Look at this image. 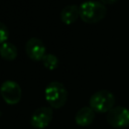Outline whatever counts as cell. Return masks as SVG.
Returning <instances> with one entry per match:
<instances>
[{"instance_id":"cell-1","label":"cell","mask_w":129,"mask_h":129,"mask_svg":"<svg viewBox=\"0 0 129 129\" xmlns=\"http://www.w3.org/2000/svg\"><path fill=\"white\" fill-rule=\"evenodd\" d=\"M80 18L86 23H97L107 14L106 6L98 1H86L79 6Z\"/></svg>"},{"instance_id":"cell-2","label":"cell","mask_w":129,"mask_h":129,"mask_svg":"<svg viewBox=\"0 0 129 129\" xmlns=\"http://www.w3.org/2000/svg\"><path fill=\"white\" fill-rule=\"evenodd\" d=\"M44 98L51 108L58 109L66 104L68 99V91L61 83L51 82L44 90Z\"/></svg>"},{"instance_id":"cell-3","label":"cell","mask_w":129,"mask_h":129,"mask_svg":"<svg viewBox=\"0 0 129 129\" xmlns=\"http://www.w3.org/2000/svg\"><path fill=\"white\" fill-rule=\"evenodd\" d=\"M114 104L115 97L107 90L98 91L90 98V107L97 113H108L114 107Z\"/></svg>"},{"instance_id":"cell-4","label":"cell","mask_w":129,"mask_h":129,"mask_svg":"<svg viewBox=\"0 0 129 129\" xmlns=\"http://www.w3.org/2000/svg\"><path fill=\"white\" fill-rule=\"evenodd\" d=\"M106 119L113 128H125L129 126V109L122 106L113 107L107 113Z\"/></svg>"},{"instance_id":"cell-5","label":"cell","mask_w":129,"mask_h":129,"mask_svg":"<svg viewBox=\"0 0 129 129\" xmlns=\"http://www.w3.org/2000/svg\"><path fill=\"white\" fill-rule=\"evenodd\" d=\"M0 94L7 104L15 105L21 99V88L14 81H5L0 87Z\"/></svg>"},{"instance_id":"cell-6","label":"cell","mask_w":129,"mask_h":129,"mask_svg":"<svg viewBox=\"0 0 129 129\" xmlns=\"http://www.w3.org/2000/svg\"><path fill=\"white\" fill-rule=\"evenodd\" d=\"M52 120V110L50 107L37 108L30 117V125L36 129H43L49 125Z\"/></svg>"},{"instance_id":"cell-7","label":"cell","mask_w":129,"mask_h":129,"mask_svg":"<svg viewBox=\"0 0 129 129\" xmlns=\"http://www.w3.org/2000/svg\"><path fill=\"white\" fill-rule=\"evenodd\" d=\"M25 52L32 60H42L45 53V46L43 42L36 37H31L25 44Z\"/></svg>"},{"instance_id":"cell-8","label":"cell","mask_w":129,"mask_h":129,"mask_svg":"<svg viewBox=\"0 0 129 129\" xmlns=\"http://www.w3.org/2000/svg\"><path fill=\"white\" fill-rule=\"evenodd\" d=\"M94 119H95V111L91 107L81 108L75 116L76 123L81 127L91 125V123L94 121Z\"/></svg>"},{"instance_id":"cell-9","label":"cell","mask_w":129,"mask_h":129,"mask_svg":"<svg viewBox=\"0 0 129 129\" xmlns=\"http://www.w3.org/2000/svg\"><path fill=\"white\" fill-rule=\"evenodd\" d=\"M80 17V11H79V6L77 5H67L63 7V9L60 12V20L64 24H73L74 22L77 21V19Z\"/></svg>"},{"instance_id":"cell-10","label":"cell","mask_w":129,"mask_h":129,"mask_svg":"<svg viewBox=\"0 0 129 129\" xmlns=\"http://www.w3.org/2000/svg\"><path fill=\"white\" fill-rule=\"evenodd\" d=\"M0 55L5 60H14L17 56V47L12 42L5 41L0 44Z\"/></svg>"},{"instance_id":"cell-11","label":"cell","mask_w":129,"mask_h":129,"mask_svg":"<svg viewBox=\"0 0 129 129\" xmlns=\"http://www.w3.org/2000/svg\"><path fill=\"white\" fill-rule=\"evenodd\" d=\"M42 62L44 64V67L50 71L56 69V67L58 66V59L55 55L51 54V53H46L44 55V57L42 58Z\"/></svg>"},{"instance_id":"cell-12","label":"cell","mask_w":129,"mask_h":129,"mask_svg":"<svg viewBox=\"0 0 129 129\" xmlns=\"http://www.w3.org/2000/svg\"><path fill=\"white\" fill-rule=\"evenodd\" d=\"M8 37H9V30L7 26L4 23L0 22V44L7 41Z\"/></svg>"},{"instance_id":"cell-13","label":"cell","mask_w":129,"mask_h":129,"mask_svg":"<svg viewBox=\"0 0 129 129\" xmlns=\"http://www.w3.org/2000/svg\"><path fill=\"white\" fill-rule=\"evenodd\" d=\"M118 0H100V2L101 3H103V4H114L115 2H117Z\"/></svg>"}]
</instances>
